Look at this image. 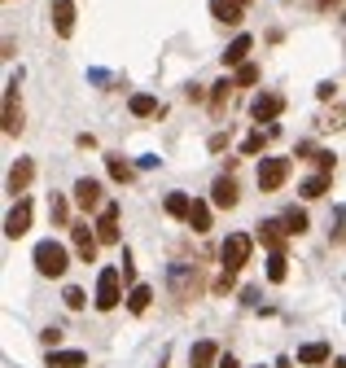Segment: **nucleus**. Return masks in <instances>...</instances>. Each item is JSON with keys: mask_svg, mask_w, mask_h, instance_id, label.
<instances>
[{"mask_svg": "<svg viewBox=\"0 0 346 368\" xmlns=\"http://www.w3.org/2000/svg\"><path fill=\"white\" fill-rule=\"evenodd\" d=\"M233 276H237V272H233V267H224V276L215 281V294H228V290H233Z\"/></svg>", "mask_w": 346, "mask_h": 368, "instance_id": "obj_33", "label": "nucleus"}, {"mask_svg": "<svg viewBox=\"0 0 346 368\" xmlns=\"http://www.w3.org/2000/svg\"><path fill=\"white\" fill-rule=\"evenodd\" d=\"M233 88H237L233 79H219V83H215V92H210V106H215V110H224V101L233 97Z\"/></svg>", "mask_w": 346, "mask_h": 368, "instance_id": "obj_28", "label": "nucleus"}, {"mask_svg": "<svg viewBox=\"0 0 346 368\" xmlns=\"http://www.w3.org/2000/svg\"><path fill=\"white\" fill-rule=\"evenodd\" d=\"M185 224H189L193 232H210V206H206V202H193V206H189V220H185Z\"/></svg>", "mask_w": 346, "mask_h": 368, "instance_id": "obj_21", "label": "nucleus"}, {"mask_svg": "<svg viewBox=\"0 0 346 368\" xmlns=\"http://www.w3.org/2000/svg\"><path fill=\"white\" fill-rule=\"evenodd\" d=\"M210 364H219V346L215 342H197L189 351V368H210Z\"/></svg>", "mask_w": 346, "mask_h": 368, "instance_id": "obj_15", "label": "nucleus"}, {"mask_svg": "<svg viewBox=\"0 0 346 368\" xmlns=\"http://www.w3.org/2000/svg\"><path fill=\"white\" fill-rule=\"evenodd\" d=\"M272 132H250V136L241 141V154H263V145H268Z\"/></svg>", "mask_w": 346, "mask_h": 368, "instance_id": "obj_27", "label": "nucleus"}, {"mask_svg": "<svg viewBox=\"0 0 346 368\" xmlns=\"http://www.w3.org/2000/svg\"><path fill=\"white\" fill-rule=\"evenodd\" d=\"M123 281L127 276L119 272V267H101V276H96V298H92L96 311H114L123 303Z\"/></svg>", "mask_w": 346, "mask_h": 368, "instance_id": "obj_1", "label": "nucleus"}, {"mask_svg": "<svg viewBox=\"0 0 346 368\" xmlns=\"http://www.w3.org/2000/svg\"><path fill=\"white\" fill-rule=\"evenodd\" d=\"M324 360H329V342H307V346H298V364L316 368V364H324Z\"/></svg>", "mask_w": 346, "mask_h": 368, "instance_id": "obj_20", "label": "nucleus"}, {"mask_svg": "<svg viewBox=\"0 0 346 368\" xmlns=\"http://www.w3.org/2000/svg\"><path fill=\"white\" fill-rule=\"evenodd\" d=\"M281 110H285V97H281V92H259V97H254V106H250L254 123H272V119H281Z\"/></svg>", "mask_w": 346, "mask_h": 368, "instance_id": "obj_6", "label": "nucleus"}, {"mask_svg": "<svg viewBox=\"0 0 346 368\" xmlns=\"http://www.w3.org/2000/svg\"><path fill=\"white\" fill-rule=\"evenodd\" d=\"M75 206H84V211H96L101 206V180H75Z\"/></svg>", "mask_w": 346, "mask_h": 368, "instance_id": "obj_8", "label": "nucleus"}, {"mask_svg": "<svg viewBox=\"0 0 346 368\" xmlns=\"http://www.w3.org/2000/svg\"><path fill=\"white\" fill-rule=\"evenodd\" d=\"M31 259H36V272H40V276H62L66 267H71V255H66L62 241H40Z\"/></svg>", "mask_w": 346, "mask_h": 368, "instance_id": "obj_2", "label": "nucleus"}, {"mask_svg": "<svg viewBox=\"0 0 346 368\" xmlns=\"http://www.w3.org/2000/svg\"><path fill=\"white\" fill-rule=\"evenodd\" d=\"M48 18H53V31L62 40L75 36V0H48Z\"/></svg>", "mask_w": 346, "mask_h": 368, "instance_id": "obj_5", "label": "nucleus"}, {"mask_svg": "<svg viewBox=\"0 0 346 368\" xmlns=\"http://www.w3.org/2000/svg\"><path fill=\"white\" fill-rule=\"evenodd\" d=\"M329 184H333V176H329V171H320V176H311L298 193H303V197H324V193H329Z\"/></svg>", "mask_w": 346, "mask_h": 368, "instance_id": "obj_24", "label": "nucleus"}, {"mask_svg": "<svg viewBox=\"0 0 346 368\" xmlns=\"http://www.w3.org/2000/svg\"><path fill=\"white\" fill-rule=\"evenodd\" d=\"M285 237H289V232H285V220H263V224H259V241H263V246L281 250Z\"/></svg>", "mask_w": 346, "mask_h": 368, "instance_id": "obj_14", "label": "nucleus"}, {"mask_svg": "<svg viewBox=\"0 0 346 368\" xmlns=\"http://www.w3.org/2000/svg\"><path fill=\"white\" fill-rule=\"evenodd\" d=\"M150 303H154V290H150V285H131V294H127V311H131V316H145V311H150Z\"/></svg>", "mask_w": 346, "mask_h": 368, "instance_id": "obj_19", "label": "nucleus"}, {"mask_svg": "<svg viewBox=\"0 0 346 368\" xmlns=\"http://www.w3.org/2000/svg\"><path fill=\"white\" fill-rule=\"evenodd\" d=\"M27 228H31V202L22 197V202L13 206L9 215H5V237H9V241H18V237H22Z\"/></svg>", "mask_w": 346, "mask_h": 368, "instance_id": "obj_7", "label": "nucleus"}, {"mask_svg": "<svg viewBox=\"0 0 346 368\" xmlns=\"http://www.w3.org/2000/svg\"><path fill=\"white\" fill-rule=\"evenodd\" d=\"M250 48H254V40H250V36H237L233 44L224 48V66H241L245 57H250Z\"/></svg>", "mask_w": 346, "mask_h": 368, "instance_id": "obj_16", "label": "nucleus"}, {"mask_svg": "<svg viewBox=\"0 0 346 368\" xmlns=\"http://www.w3.org/2000/svg\"><path fill=\"white\" fill-rule=\"evenodd\" d=\"M96 237H101L106 246L119 241V206H114V202L101 206V220H96Z\"/></svg>", "mask_w": 346, "mask_h": 368, "instance_id": "obj_10", "label": "nucleus"}, {"mask_svg": "<svg viewBox=\"0 0 346 368\" xmlns=\"http://www.w3.org/2000/svg\"><path fill=\"white\" fill-rule=\"evenodd\" d=\"M71 237H75L79 259H84V263H92V255H96V241H101V237H96V232H92L88 224H71Z\"/></svg>", "mask_w": 346, "mask_h": 368, "instance_id": "obj_11", "label": "nucleus"}, {"mask_svg": "<svg viewBox=\"0 0 346 368\" xmlns=\"http://www.w3.org/2000/svg\"><path fill=\"white\" fill-rule=\"evenodd\" d=\"M219 368H241V364H237L233 355H219Z\"/></svg>", "mask_w": 346, "mask_h": 368, "instance_id": "obj_34", "label": "nucleus"}, {"mask_svg": "<svg viewBox=\"0 0 346 368\" xmlns=\"http://www.w3.org/2000/svg\"><path fill=\"white\" fill-rule=\"evenodd\" d=\"M127 110L136 114V119H150V114H162V106H158V97H150V92H136L127 101Z\"/></svg>", "mask_w": 346, "mask_h": 368, "instance_id": "obj_18", "label": "nucleus"}, {"mask_svg": "<svg viewBox=\"0 0 346 368\" xmlns=\"http://www.w3.org/2000/svg\"><path fill=\"white\" fill-rule=\"evenodd\" d=\"M167 215H175V220H189V206H193V197L189 193H167Z\"/></svg>", "mask_w": 346, "mask_h": 368, "instance_id": "obj_23", "label": "nucleus"}, {"mask_svg": "<svg viewBox=\"0 0 346 368\" xmlns=\"http://www.w3.org/2000/svg\"><path fill=\"white\" fill-rule=\"evenodd\" d=\"M237 197H241V193H237V180H233V176H219L215 184H210V202H215V206L233 211V206H237Z\"/></svg>", "mask_w": 346, "mask_h": 368, "instance_id": "obj_9", "label": "nucleus"}, {"mask_svg": "<svg viewBox=\"0 0 346 368\" xmlns=\"http://www.w3.org/2000/svg\"><path fill=\"white\" fill-rule=\"evenodd\" d=\"M281 220H285V232H289V237H303V232H307V211H298V206L285 211Z\"/></svg>", "mask_w": 346, "mask_h": 368, "instance_id": "obj_25", "label": "nucleus"}, {"mask_svg": "<svg viewBox=\"0 0 346 368\" xmlns=\"http://www.w3.org/2000/svg\"><path fill=\"white\" fill-rule=\"evenodd\" d=\"M338 127H346V106H338L333 114H324V119H320V132H338Z\"/></svg>", "mask_w": 346, "mask_h": 368, "instance_id": "obj_29", "label": "nucleus"}, {"mask_svg": "<svg viewBox=\"0 0 346 368\" xmlns=\"http://www.w3.org/2000/svg\"><path fill=\"white\" fill-rule=\"evenodd\" d=\"M311 162H316L320 171H333V154H329V149H316V154H311Z\"/></svg>", "mask_w": 346, "mask_h": 368, "instance_id": "obj_32", "label": "nucleus"}, {"mask_svg": "<svg viewBox=\"0 0 346 368\" xmlns=\"http://www.w3.org/2000/svg\"><path fill=\"white\" fill-rule=\"evenodd\" d=\"M241 5H245V0H241Z\"/></svg>", "mask_w": 346, "mask_h": 368, "instance_id": "obj_35", "label": "nucleus"}, {"mask_svg": "<svg viewBox=\"0 0 346 368\" xmlns=\"http://www.w3.org/2000/svg\"><path fill=\"white\" fill-rule=\"evenodd\" d=\"M250 250H254V241L245 237V232H228V241L219 246V259H224V267H233V272H241V267L250 263Z\"/></svg>", "mask_w": 346, "mask_h": 368, "instance_id": "obj_3", "label": "nucleus"}, {"mask_svg": "<svg viewBox=\"0 0 346 368\" xmlns=\"http://www.w3.org/2000/svg\"><path fill=\"white\" fill-rule=\"evenodd\" d=\"M31 180H36V162L18 158V162H13V171H9V193H27Z\"/></svg>", "mask_w": 346, "mask_h": 368, "instance_id": "obj_13", "label": "nucleus"}, {"mask_svg": "<svg viewBox=\"0 0 346 368\" xmlns=\"http://www.w3.org/2000/svg\"><path fill=\"white\" fill-rule=\"evenodd\" d=\"M62 298H66V307H71V311H84V303H88V298H84V290H75V285L66 290Z\"/></svg>", "mask_w": 346, "mask_h": 368, "instance_id": "obj_31", "label": "nucleus"}, {"mask_svg": "<svg viewBox=\"0 0 346 368\" xmlns=\"http://www.w3.org/2000/svg\"><path fill=\"white\" fill-rule=\"evenodd\" d=\"M210 13L224 22V27H241L245 22V9H241V0H210Z\"/></svg>", "mask_w": 346, "mask_h": 368, "instance_id": "obj_12", "label": "nucleus"}, {"mask_svg": "<svg viewBox=\"0 0 346 368\" xmlns=\"http://www.w3.org/2000/svg\"><path fill=\"white\" fill-rule=\"evenodd\" d=\"M88 355L84 351H48V368H84Z\"/></svg>", "mask_w": 346, "mask_h": 368, "instance_id": "obj_17", "label": "nucleus"}, {"mask_svg": "<svg viewBox=\"0 0 346 368\" xmlns=\"http://www.w3.org/2000/svg\"><path fill=\"white\" fill-rule=\"evenodd\" d=\"M237 83H259V66L254 62H241L237 66Z\"/></svg>", "mask_w": 346, "mask_h": 368, "instance_id": "obj_30", "label": "nucleus"}, {"mask_svg": "<svg viewBox=\"0 0 346 368\" xmlns=\"http://www.w3.org/2000/svg\"><path fill=\"white\" fill-rule=\"evenodd\" d=\"M289 158H263L259 162V189L263 193H276V189H281V184L289 180Z\"/></svg>", "mask_w": 346, "mask_h": 368, "instance_id": "obj_4", "label": "nucleus"}, {"mask_svg": "<svg viewBox=\"0 0 346 368\" xmlns=\"http://www.w3.org/2000/svg\"><path fill=\"white\" fill-rule=\"evenodd\" d=\"M106 171H110V180H119V184H131V176H136L123 158H106Z\"/></svg>", "mask_w": 346, "mask_h": 368, "instance_id": "obj_26", "label": "nucleus"}, {"mask_svg": "<svg viewBox=\"0 0 346 368\" xmlns=\"http://www.w3.org/2000/svg\"><path fill=\"white\" fill-rule=\"evenodd\" d=\"M285 276H289V259L281 255V250H272V259H268V281H272V285H281Z\"/></svg>", "mask_w": 346, "mask_h": 368, "instance_id": "obj_22", "label": "nucleus"}]
</instances>
